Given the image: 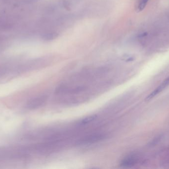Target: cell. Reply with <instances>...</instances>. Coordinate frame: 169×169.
Returning <instances> with one entry per match:
<instances>
[{
    "label": "cell",
    "instance_id": "cell-1",
    "mask_svg": "<svg viewBox=\"0 0 169 169\" xmlns=\"http://www.w3.org/2000/svg\"><path fill=\"white\" fill-rule=\"evenodd\" d=\"M106 137L105 134L102 133H95L90 135H87L84 137L81 138L77 141L76 144L77 145H87L90 144L94 143L102 140Z\"/></svg>",
    "mask_w": 169,
    "mask_h": 169
},
{
    "label": "cell",
    "instance_id": "cell-2",
    "mask_svg": "<svg viewBox=\"0 0 169 169\" xmlns=\"http://www.w3.org/2000/svg\"><path fill=\"white\" fill-rule=\"evenodd\" d=\"M47 97L45 95L39 96L29 101L26 105V107L28 109H35L43 105L47 101Z\"/></svg>",
    "mask_w": 169,
    "mask_h": 169
},
{
    "label": "cell",
    "instance_id": "cell-3",
    "mask_svg": "<svg viewBox=\"0 0 169 169\" xmlns=\"http://www.w3.org/2000/svg\"><path fill=\"white\" fill-rule=\"evenodd\" d=\"M169 85V75L160 85L157 87L155 90H154L152 92L150 93L145 98V100L149 101L155 97L156 95L159 94L160 93L163 91L165 88H167Z\"/></svg>",
    "mask_w": 169,
    "mask_h": 169
},
{
    "label": "cell",
    "instance_id": "cell-5",
    "mask_svg": "<svg viewBox=\"0 0 169 169\" xmlns=\"http://www.w3.org/2000/svg\"><path fill=\"white\" fill-rule=\"evenodd\" d=\"M97 116L95 115L90 116L86 118L83 119L82 120L78 122L79 125H86L87 124H89L90 122L94 121L96 119Z\"/></svg>",
    "mask_w": 169,
    "mask_h": 169
},
{
    "label": "cell",
    "instance_id": "cell-6",
    "mask_svg": "<svg viewBox=\"0 0 169 169\" xmlns=\"http://www.w3.org/2000/svg\"><path fill=\"white\" fill-rule=\"evenodd\" d=\"M149 0H138L136 9L138 11H142L147 6Z\"/></svg>",
    "mask_w": 169,
    "mask_h": 169
},
{
    "label": "cell",
    "instance_id": "cell-4",
    "mask_svg": "<svg viewBox=\"0 0 169 169\" xmlns=\"http://www.w3.org/2000/svg\"><path fill=\"white\" fill-rule=\"evenodd\" d=\"M138 157L135 155H130L122 161L121 166L123 167H131L135 166L138 163Z\"/></svg>",
    "mask_w": 169,
    "mask_h": 169
}]
</instances>
